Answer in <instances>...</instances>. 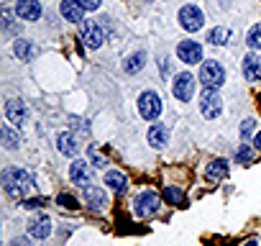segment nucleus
<instances>
[{
  "instance_id": "obj_1",
  "label": "nucleus",
  "mask_w": 261,
  "mask_h": 246,
  "mask_svg": "<svg viewBox=\"0 0 261 246\" xmlns=\"http://www.w3.org/2000/svg\"><path fill=\"white\" fill-rule=\"evenodd\" d=\"M3 190L16 200H26V195L34 190V177L21 167H8L3 169Z\"/></svg>"
},
{
  "instance_id": "obj_2",
  "label": "nucleus",
  "mask_w": 261,
  "mask_h": 246,
  "mask_svg": "<svg viewBox=\"0 0 261 246\" xmlns=\"http://www.w3.org/2000/svg\"><path fill=\"white\" fill-rule=\"evenodd\" d=\"M200 82L205 90H220L225 85V67L215 59H205L200 67Z\"/></svg>"
},
{
  "instance_id": "obj_3",
  "label": "nucleus",
  "mask_w": 261,
  "mask_h": 246,
  "mask_svg": "<svg viewBox=\"0 0 261 246\" xmlns=\"http://www.w3.org/2000/svg\"><path fill=\"white\" fill-rule=\"evenodd\" d=\"M159 208H162V198L156 192H151V190L139 192L136 200H134V215L136 218H149V215L159 213Z\"/></svg>"
},
{
  "instance_id": "obj_4",
  "label": "nucleus",
  "mask_w": 261,
  "mask_h": 246,
  "mask_svg": "<svg viewBox=\"0 0 261 246\" xmlns=\"http://www.w3.org/2000/svg\"><path fill=\"white\" fill-rule=\"evenodd\" d=\"M80 39L85 41L87 49H100V46L108 41V31H105L102 23H97V21H85V23H82Z\"/></svg>"
},
{
  "instance_id": "obj_5",
  "label": "nucleus",
  "mask_w": 261,
  "mask_h": 246,
  "mask_svg": "<svg viewBox=\"0 0 261 246\" xmlns=\"http://www.w3.org/2000/svg\"><path fill=\"white\" fill-rule=\"evenodd\" d=\"M139 113L144 120H156L162 115V97L154 90H146L139 95Z\"/></svg>"
},
{
  "instance_id": "obj_6",
  "label": "nucleus",
  "mask_w": 261,
  "mask_h": 246,
  "mask_svg": "<svg viewBox=\"0 0 261 246\" xmlns=\"http://www.w3.org/2000/svg\"><path fill=\"white\" fill-rule=\"evenodd\" d=\"M179 26L185 31H200L202 23H205V13L197 8V6H182L179 8Z\"/></svg>"
},
{
  "instance_id": "obj_7",
  "label": "nucleus",
  "mask_w": 261,
  "mask_h": 246,
  "mask_svg": "<svg viewBox=\"0 0 261 246\" xmlns=\"http://www.w3.org/2000/svg\"><path fill=\"white\" fill-rule=\"evenodd\" d=\"M223 110V100L218 95V90H205L202 87V95H200V113L205 118H218Z\"/></svg>"
},
{
  "instance_id": "obj_8",
  "label": "nucleus",
  "mask_w": 261,
  "mask_h": 246,
  "mask_svg": "<svg viewBox=\"0 0 261 246\" xmlns=\"http://www.w3.org/2000/svg\"><path fill=\"white\" fill-rule=\"evenodd\" d=\"M172 92H174L177 100L187 103V100L195 95V77H192L190 72H179V75L174 77V82H172Z\"/></svg>"
},
{
  "instance_id": "obj_9",
  "label": "nucleus",
  "mask_w": 261,
  "mask_h": 246,
  "mask_svg": "<svg viewBox=\"0 0 261 246\" xmlns=\"http://www.w3.org/2000/svg\"><path fill=\"white\" fill-rule=\"evenodd\" d=\"M177 57H179V62H185V64H200V62H202V46H200L197 41L187 39V41H182V44L177 46Z\"/></svg>"
},
{
  "instance_id": "obj_10",
  "label": "nucleus",
  "mask_w": 261,
  "mask_h": 246,
  "mask_svg": "<svg viewBox=\"0 0 261 246\" xmlns=\"http://www.w3.org/2000/svg\"><path fill=\"white\" fill-rule=\"evenodd\" d=\"M82 198H85V203L92 210H105L108 208V192L102 187H97V185H85L82 187Z\"/></svg>"
},
{
  "instance_id": "obj_11",
  "label": "nucleus",
  "mask_w": 261,
  "mask_h": 246,
  "mask_svg": "<svg viewBox=\"0 0 261 246\" xmlns=\"http://www.w3.org/2000/svg\"><path fill=\"white\" fill-rule=\"evenodd\" d=\"M69 177H72V182L74 185H90V180H92V167H90V162L87 159H74L72 164H69Z\"/></svg>"
},
{
  "instance_id": "obj_12",
  "label": "nucleus",
  "mask_w": 261,
  "mask_h": 246,
  "mask_svg": "<svg viewBox=\"0 0 261 246\" xmlns=\"http://www.w3.org/2000/svg\"><path fill=\"white\" fill-rule=\"evenodd\" d=\"M6 118L13 123V126H23V123L29 120V108H26V103L11 97V100L6 103Z\"/></svg>"
},
{
  "instance_id": "obj_13",
  "label": "nucleus",
  "mask_w": 261,
  "mask_h": 246,
  "mask_svg": "<svg viewBox=\"0 0 261 246\" xmlns=\"http://www.w3.org/2000/svg\"><path fill=\"white\" fill-rule=\"evenodd\" d=\"M41 13H44V8L39 0H18L16 3V16L21 21H39Z\"/></svg>"
},
{
  "instance_id": "obj_14",
  "label": "nucleus",
  "mask_w": 261,
  "mask_h": 246,
  "mask_svg": "<svg viewBox=\"0 0 261 246\" xmlns=\"http://www.w3.org/2000/svg\"><path fill=\"white\" fill-rule=\"evenodd\" d=\"M241 69H243V77H246L248 82H258V80H261V54H256V52L246 54Z\"/></svg>"
},
{
  "instance_id": "obj_15",
  "label": "nucleus",
  "mask_w": 261,
  "mask_h": 246,
  "mask_svg": "<svg viewBox=\"0 0 261 246\" xmlns=\"http://www.w3.org/2000/svg\"><path fill=\"white\" fill-rule=\"evenodd\" d=\"M59 13L64 16V21H69V23H82L85 18V8L80 6V0H62L59 3Z\"/></svg>"
},
{
  "instance_id": "obj_16",
  "label": "nucleus",
  "mask_w": 261,
  "mask_h": 246,
  "mask_svg": "<svg viewBox=\"0 0 261 246\" xmlns=\"http://www.w3.org/2000/svg\"><path fill=\"white\" fill-rule=\"evenodd\" d=\"M29 233L34 236V238H49V233H51V218L49 215H34L31 220H29Z\"/></svg>"
},
{
  "instance_id": "obj_17",
  "label": "nucleus",
  "mask_w": 261,
  "mask_h": 246,
  "mask_svg": "<svg viewBox=\"0 0 261 246\" xmlns=\"http://www.w3.org/2000/svg\"><path fill=\"white\" fill-rule=\"evenodd\" d=\"M149 144H151L154 149H164V146L169 144V129L162 126V123L151 126V129H149Z\"/></svg>"
},
{
  "instance_id": "obj_18",
  "label": "nucleus",
  "mask_w": 261,
  "mask_h": 246,
  "mask_svg": "<svg viewBox=\"0 0 261 246\" xmlns=\"http://www.w3.org/2000/svg\"><path fill=\"white\" fill-rule=\"evenodd\" d=\"M105 185L113 190V192H125L128 190V177L118 169H108L105 172Z\"/></svg>"
},
{
  "instance_id": "obj_19",
  "label": "nucleus",
  "mask_w": 261,
  "mask_h": 246,
  "mask_svg": "<svg viewBox=\"0 0 261 246\" xmlns=\"http://www.w3.org/2000/svg\"><path fill=\"white\" fill-rule=\"evenodd\" d=\"M57 149L62 152V154H67V157H77V152H80V144H77V139L72 136V134H59L57 136Z\"/></svg>"
},
{
  "instance_id": "obj_20",
  "label": "nucleus",
  "mask_w": 261,
  "mask_h": 246,
  "mask_svg": "<svg viewBox=\"0 0 261 246\" xmlns=\"http://www.w3.org/2000/svg\"><path fill=\"white\" fill-rule=\"evenodd\" d=\"M228 175V162L225 159H213L207 167H205V180H210V182H218V180H223Z\"/></svg>"
},
{
  "instance_id": "obj_21",
  "label": "nucleus",
  "mask_w": 261,
  "mask_h": 246,
  "mask_svg": "<svg viewBox=\"0 0 261 246\" xmlns=\"http://www.w3.org/2000/svg\"><path fill=\"white\" fill-rule=\"evenodd\" d=\"M144 64H146V54H144V52H134V54L123 62V72H125V75H136V72L144 69Z\"/></svg>"
},
{
  "instance_id": "obj_22",
  "label": "nucleus",
  "mask_w": 261,
  "mask_h": 246,
  "mask_svg": "<svg viewBox=\"0 0 261 246\" xmlns=\"http://www.w3.org/2000/svg\"><path fill=\"white\" fill-rule=\"evenodd\" d=\"M13 52H16V57H18L21 62H31V59L36 57V46H34L31 41H26V39H18V41L13 44Z\"/></svg>"
},
{
  "instance_id": "obj_23",
  "label": "nucleus",
  "mask_w": 261,
  "mask_h": 246,
  "mask_svg": "<svg viewBox=\"0 0 261 246\" xmlns=\"http://www.w3.org/2000/svg\"><path fill=\"white\" fill-rule=\"evenodd\" d=\"M228 39H230V31H228L225 26H215V29L207 34V41H210V44H215V46L228 44Z\"/></svg>"
},
{
  "instance_id": "obj_24",
  "label": "nucleus",
  "mask_w": 261,
  "mask_h": 246,
  "mask_svg": "<svg viewBox=\"0 0 261 246\" xmlns=\"http://www.w3.org/2000/svg\"><path fill=\"white\" fill-rule=\"evenodd\" d=\"M0 136H3V141H6V149H8V152H16V149H18L21 136H18L13 129H8V126H6L3 131H0Z\"/></svg>"
},
{
  "instance_id": "obj_25",
  "label": "nucleus",
  "mask_w": 261,
  "mask_h": 246,
  "mask_svg": "<svg viewBox=\"0 0 261 246\" xmlns=\"http://www.w3.org/2000/svg\"><path fill=\"white\" fill-rule=\"evenodd\" d=\"M246 44H248V49H253V52L261 49V23L251 26V31L246 34Z\"/></svg>"
},
{
  "instance_id": "obj_26",
  "label": "nucleus",
  "mask_w": 261,
  "mask_h": 246,
  "mask_svg": "<svg viewBox=\"0 0 261 246\" xmlns=\"http://www.w3.org/2000/svg\"><path fill=\"white\" fill-rule=\"evenodd\" d=\"M3 31L6 34H18V26L13 23V13L8 8H3Z\"/></svg>"
},
{
  "instance_id": "obj_27",
  "label": "nucleus",
  "mask_w": 261,
  "mask_h": 246,
  "mask_svg": "<svg viewBox=\"0 0 261 246\" xmlns=\"http://www.w3.org/2000/svg\"><path fill=\"white\" fill-rule=\"evenodd\" d=\"M164 198H167L172 205H179V203L185 200V192H182L179 187H167V190H164Z\"/></svg>"
},
{
  "instance_id": "obj_28",
  "label": "nucleus",
  "mask_w": 261,
  "mask_h": 246,
  "mask_svg": "<svg viewBox=\"0 0 261 246\" xmlns=\"http://www.w3.org/2000/svg\"><path fill=\"white\" fill-rule=\"evenodd\" d=\"M236 159H238V164H248V162L253 159V152H251V146L241 144V149L236 152Z\"/></svg>"
},
{
  "instance_id": "obj_29",
  "label": "nucleus",
  "mask_w": 261,
  "mask_h": 246,
  "mask_svg": "<svg viewBox=\"0 0 261 246\" xmlns=\"http://www.w3.org/2000/svg\"><path fill=\"white\" fill-rule=\"evenodd\" d=\"M253 129H256V120H253V118H246V120L241 123V131H238V134H241V139L246 141V139L253 134Z\"/></svg>"
},
{
  "instance_id": "obj_30",
  "label": "nucleus",
  "mask_w": 261,
  "mask_h": 246,
  "mask_svg": "<svg viewBox=\"0 0 261 246\" xmlns=\"http://www.w3.org/2000/svg\"><path fill=\"white\" fill-rule=\"evenodd\" d=\"M57 203L59 205H64V208H69V210H74L80 203H77V198H72V195H67V192H59L57 195Z\"/></svg>"
},
{
  "instance_id": "obj_31",
  "label": "nucleus",
  "mask_w": 261,
  "mask_h": 246,
  "mask_svg": "<svg viewBox=\"0 0 261 246\" xmlns=\"http://www.w3.org/2000/svg\"><path fill=\"white\" fill-rule=\"evenodd\" d=\"M21 203H23L26 210H36V208H41L46 200H44V198H31V200H21Z\"/></svg>"
},
{
  "instance_id": "obj_32",
  "label": "nucleus",
  "mask_w": 261,
  "mask_h": 246,
  "mask_svg": "<svg viewBox=\"0 0 261 246\" xmlns=\"http://www.w3.org/2000/svg\"><path fill=\"white\" fill-rule=\"evenodd\" d=\"M90 159H92V164H95V167H105V159H100V154H97V149H95V146H90Z\"/></svg>"
},
{
  "instance_id": "obj_33",
  "label": "nucleus",
  "mask_w": 261,
  "mask_h": 246,
  "mask_svg": "<svg viewBox=\"0 0 261 246\" xmlns=\"http://www.w3.org/2000/svg\"><path fill=\"white\" fill-rule=\"evenodd\" d=\"M80 6H82L85 11H97V8H100V0H80Z\"/></svg>"
},
{
  "instance_id": "obj_34",
  "label": "nucleus",
  "mask_w": 261,
  "mask_h": 246,
  "mask_svg": "<svg viewBox=\"0 0 261 246\" xmlns=\"http://www.w3.org/2000/svg\"><path fill=\"white\" fill-rule=\"evenodd\" d=\"M11 246H34V243H31L26 236H18V238H13V241H11Z\"/></svg>"
},
{
  "instance_id": "obj_35",
  "label": "nucleus",
  "mask_w": 261,
  "mask_h": 246,
  "mask_svg": "<svg viewBox=\"0 0 261 246\" xmlns=\"http://www.w3.org/2000/svg\"><path fill=\"white\" fill-rule=\"evenodd\" d=\"M253 146H256V149H258V152H261V131H258V134H256V139H253Z\"/></svg>"
},
{
  "instance_id": "obj_36",
  "label": "nucleus",
  "mask_w": 261,
  "mask_h": 246,
  "mask_svg": "<svg viewBox=\"0 0 261 246\" xmlns=\"http://www.w3.org/2000/svg\"><path fill=\"white\" fill-rule=\"evenodd\" d=\"M243 246H258V243H256V241H248V243H243Z\"/></svg>"
},
{
  "instance_id": "obj_37",
  "label": "nucleus",
  "mask_w": 261,
  "mask_h": 246,
  "mask_svg": "<svg viewBox=\"0 0 261 246\" xmlns=\"http://www.w3.org/2000/svg\"><path fill=\"white\" fill-rule=\"evenodd\" d=\"M146 3H154V0H146Z\"/></svg>"
}]
</instances>
